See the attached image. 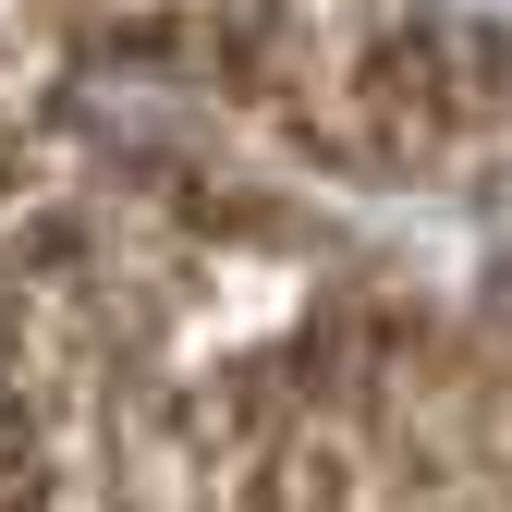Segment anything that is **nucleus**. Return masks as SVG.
Listing matches in <instances>:
<instances>
[{
	"label": "nucleus",
	"mask_w": 512,
	"mask_h": 512,
	"mask_svg": "<svg viewBox=\"0 0 512 512\" xmlns=\"http://www.w3.org/2000/svg\"><path fill=\"white\" fill-rule=\"evenodd\" d=\"M256 86L317 135L452 147L512 110V0H220Z\"/></svg>",
	"instance_id": "obj_1"
}]
</instances>
